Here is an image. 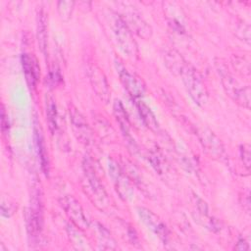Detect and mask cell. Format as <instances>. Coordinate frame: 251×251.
I'll list each match as a JSON object with an SVG mask.
<instances>
[{
    "instance_id": "277c9868",
    "label": "cell",
    "mask_w": 251,
    "mask_h": 251,
    "mask_svg": "<svg viewBox=\"0 0 251 251\" xmlns=\"http://www.w3.org/2000/svg\"><path fill=\"white\" fill-rule=\"evenodd\" d=\"M223 84L229 96H231L237 103L245 107H249L250 104V88L249 86H241L231 75L228 73L222 74Z\"/></svg>"
},
{
    "instance_id": "30bf717a",
    "label": "cell",
    "mask_w": 251,
    "mask_h": 251,
    "mask_svg": "<svg viewBox=\"0 0 251 251\" xmlns=\"http://www.w3.org/2000/svg\"><path fill=\"white\" fill-rule=\"evenodd\" d=\"M199 137L207 151L217 157H223V155L225 154L224 146L221 140L212 131L205 128L201 129L199 131Z\"/></svg>"
},
{
    "instance_id": "5bb4252c",
    "label": "cell",
    "mask_w": 251,
    "mask_h": 251,
    "mask_svg": "<svg viewBox=\"0 0 251 251\" xmlns=\"http://www.w3.org/2000/svg\"><path fill=\"white\" fill-rule=\"evenodd\" d=\"M128 23L129 25L133 27V29L135 30V32H137L140 36H142L143 38H148L151 35V28L150 26L147 25V24L145 22L142 21V19H140L138 16L134 15V14H130Z\"/></svg>"
},
{
    "instance_id": "ba28073f",
    "label": "cell",
    "mask_w": 251,
    "mask_h": 251,
    "mask_svg": "<svg viewBox=\"0 0 251 251\" xmlns=\"http://www.w3.org/2000/svg\"><path fill=\"white\" fill-rule=\"evenodd\" d=\"M137 213L140 217V219L143 221V223L152 229L156 234L159 235L162 239H166L168 236V230L166 228V226L163 224V222L150 210L146 208L139 207L137 208Z\"/></svg>"
},
{
    "instance_id": "44dd1931",
    "label": "cell",
    "mask_w": 251,
    "mask_h": 251,
    "mask_svg": "<svg viewBox=\"0 0 251 251\" xmlns=\"http://www.w3.org/2000/svg\"><path fill=\"white\" fill-rule=\"evenodd\" d=\"M236 249L238 250H248V244L246 243V241L244 239H240L236 245Z\"/></svg>"
},
{
    "instance_id": "ac0fdd59",
    "label": "cell",
    "mask_w": 251,
    "mask_h": 251,
    "mask_svg": "<svg viewBox=\"0 0 251 251\" xmlns=\"http://www.w3.org/2000/svg\"><path fill=\"white\" fill-rule=\"evenodd\" d=\"M74 5L75 2L73 1H60L58 2V12L60 15V18L63 21H69L71 16H72V12L74 9Z\"/></svg>"
},
{
    "instance_id": "8fae6325",
    "label": "cell",
    "mask_w": 251,
    "mask_h": 251,
    "mask_svg": "<svg viewBox=\"0 0 251 251\" xmlns=\"http://www.w3.org/2000/svg\"><path fill=\"white\" fill-rule=\"evenodd\" d=\"M22 65L27 84L30 87H34L39 77V67L36 59L30 54H23Z\"/></svg>"
},
{
    "instance_id": "d6986e66",
    "label": "cell",
    "mask_w": 251,
    "mask_h": 251,
    "mask_svg": "<svg viewBox=\"0 0 251 251\" xmlns=\"http://www.w3.org/2000/svg\"><path fill=\"white\" fill-rule=\"evenodd\" d=\"M35 136H36V144H37V149H38V154L41 160V166L43 171L45 172V174L48 172V160L46 157V152H45V148H44V144H43V139L42 136L39 132H37L35 130Z\"/></svg>"
},
{
    "instance_id": "5b68a950",
    "label": "cell",
    "mask_w": 251,
    "mask_h": 251,
    "mask_svg": "<svg viewBox=\"0 0 251 251\" xmlns=\"http://www.w3.org/2000/svg\"><path fill=\"white\" fill-rule=\"evenodd\" d=\"M84 174L87 179V182L90 186V191L94 197V201L96 202V205L99 208H104L108 205V197L107 193L103 187V185L100 183L92 166L89 164V162L85 161L83 164Z\"/></svg>"
},
{
    "instance_id": "2e32d148",
    "label": "cell",
    "mask_w": 251,
    "mask_h": 251,
    "mask_svg": "<svg viewBox=\"0 0 251 251\" xmlns=\"http://www.w3.org/2000/svg\"><path fill=\"white\" fill-rule=\"evenodd\" d=\"M41 213L40 210L37 207H32L30 209L29 213V219H28V228L30 229V232L33 236H36L40 232L41 229Z\"/></svg>"
},
{
    "instance_id": "7c38bea8",
    "label": "cell",
    "mask_w": 251,
    "mask_h": 251,
    "mask_svg": "<svg viewBox=\"0 0 251 251\" xmlns=\"http://www.w3.org/2000/svg\"><path fill=\"white\" fill-rule=\"evenodd\" d=\"M136 107L144 124L150 129L157 131L159 128V124L150 108L143 101H136Z\"/></svg>"
},
{
    "instance_id": "52a82bcc",
    "label": "cell",
    "mask_w": 251,
    "mask_h": 251,
    "mask_svg": "<svg viewBox=\"0 0 251 251\" xmlns=\"http://www.w3.org/2000/svg\"><path fill=\"white\" fill-rule=\"evenodd\" d=\"M88 73H89V78L94 91L100 97L101 100L107 103L110 98V91H109L108 83L104 74L95 65L90 66Z\"/></svg>"
},
{
    "instance_id": "9a60e30c",
    "label": "cell",
    "mask_w": 251,
    "mask_h": 251,
    "mask_svg": "<svg viewBox=\"0 0 251 251\" xmlns=\"http://www.w3.org/2000/svg\"><path fill=\"white\" fill-rule=\"evenodd\" d=\"M47 28H46V17L43 11L39 13L38 25H37V40L42 53L45 54L47 46Z\"/></svg>"
},
{
    "instance_id": "7a4b0ae2",
    "label": "cell",
    "mask_w": 251,
    "mask_h": 251,
    "mask_svg": "<svg viewBox=\"0 0 251 251\" xmlns=\"http://www.w3.org/2000/svg\"><path fill=\"white\" fill-rule=\"evenodd\" d=\"M114 32L118 40L121 49L130 58H134L137 55V45L133 39L131 31L125 21L118 17L114 21Z\"/></svg>"
},
{
    "instance_id": "8992f818",
    "label": "cell",
    "mask_w": 251,
    "mask_h": 251,
    "mask_svg": "<svg viewBox=\"0 0 251 251\" xmlns=\"http://www.w3.org/2000/svg\"><path fill=\"white\" fill-rule=\"evenodd\" d=\"M60 203L72 222L79 228H87L89 224L84 216L83 210L79 203L73 196H65L60 200Z\"/></svg>"
},
{
    "instance_id": "9c48e42d",
    "label": "cell",
    "mask_w": 251,
    "mask_h": 251,
    "mask_svg": "<svg viewBox=\"0 0 251 251\" xmlns=\"http://www.w3.org/2000/svg\"><path fill=\"white\" fill-rule=\"evenodd\" d=\"M70 117L73 124L74 130L77 138L83 143H89L91 139V130L86 123L84 117L76 111V109L70 110Z\"/></svg>"
},
{
    "instance_id": "e0dca14e",
    "label": "cell",
    "mask_w": 251,
    "mask_h": 251,
    "mask_svg": "<svg viewBox=\"0 0 251 251\" xmlns=\"http://www.w3.org/2000/svg\"><path fill=\"white\" fill-rule=\"evenodd\" d=\"M46 114L49 123V126L52 131H54L57 127V111H56V104L52 97L47 99L46 103Z\"/></svg>"
},
{
    "instance_id": "3957f363",
    "label": "cell",
    "mask_w": 251,
    "mask_h": 251,
    "mask_svg": "<svg viewBox=\"0 0 251 251\" xmlns=\"http://www.w3.org/2000/svg\"><path fill=\"white\" fill-rule=\"evenodd\" d=\"M116 68L120 76V79L127 90V92L133 97L138 98L141 97L145 92V85L142 79L135 74H131L128 72L120 62L116 61Z\"/></svg>"
},
{
    "instance_id": "ffe728a7",
    "label": "cell",
    "mask_w": 251,
    "mask_h": 251,
    "mask_svg": "<svg viewBox=\"0 0 251 251\" xmlns=\"http://www.w3.org/2000/svg\"><path fill=\"white\" fill-rule=\"evenodd\" d=\"M240 153H241V159L243 161L244 166L249 169L250 167V162H251V153H250V146L248 144H243L241 145V149H240Z\"/></svg>"
},
{
    "instance_id": "6da1fadb",
    "label": "cell",
    "mask_w": 251,
    "mask_h": 251,
    "mask_svg": "<svg viewBox=\"0 0 251 251\" xmlns=\"http://www.w3.org/2000/svg\"><path fill=\"white\" fill-rule=\"evenodd\" d=\"M178 75H181L182 81L194 102L200 106L204 105L207 102L208 95L205 84L198 72L192 67L184 64Z\"/></svg>"
},
{
    "instance_id": "4fadbf2b",
    "label": "cell",
    "mask_w": 251,
    "mask_h": 251,
    "mask_svg": "<svg viewBox=\"0 0 251 251\" xmlns=\"http://www.w3.org/2000/svg\"><path fill=\"white\" fill-rule=\"evenodd\" d=\"M114 113L116 116V119L121 126L122 131L125 134H128V130H129V121H128V117L127 114L123 106V104L121 103V101L117 100L114 103Z\"/></svg>"
}]
</instances>
